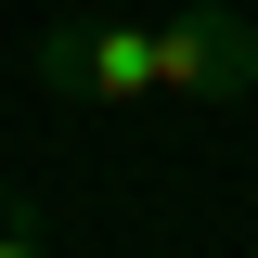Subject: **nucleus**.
I'll return each mask as SVG.
<instances>
[{
	"instance_id": "obj_1",
	"label": "nucleus",
	"mask_w": 258,
	"mask_h": 258,
	"mask_svg": "<svg viewBox=\"0 0 258 258\" xmlns=\"http://www.w3.org/2000/svg\"><path fill=\"white\" fill-rule=\"evenodd\" d=\"M39 78L78 91V103H155V26H129V13L52 26V39H39Z\"/></svg>"
},
{
	"instance_id": "obj_2",
	"label": "nucleus",
	"mask_w": 258,
	"mask_h": 258,
	"mask_svg": "<svg viewBox=\"0 0 258 258\" xmlns=\"http://www.w3.org/2000/svg\"><path fill=\"white\" fill-rule=\"evenodd\" d=\"M155 91H181V103L258 91V26H245V13H168V26H155Z\"/></svg>"
},
{
	"instance_id": "obj_3",
	"label": "nucleus",
	"mask_w": 258,
	"mask_h": 258,
	"mask_svg": "<svg viewBox=\"0 0 258 258\" xmlns=\"http://www.w3.org/2000/svg\"><path fill=\"white\" fill-rule=\"evenodd\" d=\"M0 258H52V245H39V232H13V220H0Z\"/></svg>"
}]
</instances>
